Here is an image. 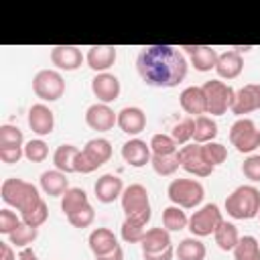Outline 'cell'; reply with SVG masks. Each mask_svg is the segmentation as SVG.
I'll return each mask as SVG.
<instances>
[{"label":"cell","mask_w":260,"mask_h":260,"mask_svg":"<svg viewBox=\"0 0 260 260\" xmlns=\"http://www.w3.org/2000/svg\"><path fill=\"white\" fill-rule=\"evenodd\" d=\"M112 156V144L106 138H91L75 156V173H93Z\"/></svg>","instance_id":"277c9868"},{"label":"cell","mask_w":260,"mask_h":260,"mask_svg":"<svg viewBox=\"0 0 260 260\" xmlns=\"http://www.w3.org/2000/svg\"><path fill=\"white\" fill-rule=\"evenodd\" d=\"M0 197L6 205L16 207L20 213L28 207H32L37 201H41V195L37 191V187L32 183H26L18 177H10L4 179L2 187H0Z\"/></svg>","instance_id":"3957f363"},{"label":"cell","mask_w":260,"mask_h":260,"mask_svg":"<svg viewBox=\"0 0 260 260\" xmlns=\"http://www.w3.org/2000/svg\"><path fill=\"white\" fill-rule=\"evenodd\" d=\"M47 217H49V209H47V203H45L43 199L37 201L32 207H28V209H24V211L20 213V219H22L24 223L32 225V228H41V225L47 221Z\"/></svg>","instance_id":"e575fe53"},{"label":"cell","mask_w":260,"mask_h":260,"mask_svg":"<svg viewBox=\"0 0 260 260\" xmlns=\"http://www.w3.org/2000/svg\"><path fill=\"white\" fill-rule=\"evenodd\" d=\"M162 225L169 232H179L189 225V217L179 205H169L162 209Z\"/></svg>","instance_id":"1f68e13d"},{"label":"cell","mask_w":260,"mask_h":260,"mask_svg":"<svg viewBox=\"0 0 260 260\" xmlns=\"http://www.w3.org/2000/svg\"><path fill=\"white\" fill-rule=\"evenodd\" d=\"M136 69L150 87H175L187 77L185 55L171 45H148L136 57Z\"/></svg>","instance_id":"6da1fadb"},{"label":"cell","mask_w":260,"mask_h":260,"mask_svg":"<svg viewBox=\"0 0 260 260\" xmlns=\"http://www.w3.org/2000/svg\"><path fill=\"white\" fill-rule=\"evenodd\" d=\"M93 193L98 197V201L102 203H114L118 197H122L124 193V183L118 175H112V173H106L102 175L95 185H93Z\"/></svg>","instance_id":"2e32d148"},{"label":"cell","mask_w":260,"mask_h":260,"mask_svg":"<svg viewBox=\"0 0 260 260\" xmlns=\"http://www.w3.org/2000/svg\"><path fill=\"white\" fill-rule=\"evenodd\" d=\"M230 142L238 152H252L260 144V132L250 118H238L230 128Z\"/></svg>","instance_id":"30bf717a"},{"label":"cell","mask_w":260,"mask_h":260,"mask_svg":"<svg viewBox=\"0 0 260 260\" xmlns=\"http://www.w3.org/2000/svg\"><path fill=\"white\" fill-rule=\"evenodd\" d=\"M242 173L246 179L260 183V154H250L242 165Z\"/></svg>","instance_id":"f6af8a7d"},{"label":"cell","mask_w":260,"mask_h":260,"mask_svg":"<svg viewBox=\"0 0 260 260\" xmlns=\"http://www.w3.org/2000/svg\"><path fill=\"white\" fill-rule=\"evenodd\" d=\"M150 165H152L154 173H158V175H162V177L173 175V173L181 167V162H179V156H177V154H171V156H158V154H152Z\"/></svg>","instance_id":"74e56055"},{"label":"cell","mask_w":260,"mask_h":260,"mask_svg":"<svg viewBox=\"0 0 260 260\" xmlns=\"http://www.w3.org/2000/svg\"><path fill=\"white\" fill-rule=\"evenodd\" d=\"M32 91L45 102H55L65 93V79L55 69H41L32 77Z\"/></svg>","instance_id":"ba28073f"},{"label":"cell","mask_w":260,"mask_h":260,"mask_svg":"<svg viewBox=\"0 0 260 260\" xmlns=\"http://www.w3.org/2000/svg\"><path fill=\"white\" fill-rule=\"evenodd\" d=\"M150 150L158 156H171L179 152V144L173 140L171 134H154L150 138Z\"/></svg>","instance_id":"836d02e7"},{"label":"cell","mask_w":260,"mask_h":260,"mask_svg":"<svg viewBox=\"0 0 260 260\" xmlns=\"http://www.w3.org/2000/svg\"><path fill=\"white\" fill-rule=\"evenodd\" d=\"M258 215H260V213H258Z\"/></svg>","instance_id":"f5cc1de1"},{"label":"cell","mask_w":260,"mask_h":260,"mask_svg":"<svg viewBox=\"0 0 260 260\" xmlns=\"http://www.w3.org/2000/svg\"><path fill=\"white\" fill-rule=\"evenodd\" d=\"M18 260H37V254L30 250V248H22L18 252Z\"/></svg>","instance_id":"f907efd6"},{"label":"cell","mask_w":260,"mask_h":260,"mask_svg":"<svg viewBox=\"0 0 260 260\" xmlns=\"http://www.w3.org/2000/svg\"><path fill=\"white\" fill-rule=\"evenodd\" d=\"M140 246H142V254L165 252L167 248H171L169 230H165V228H150V230H146V234H144Z\"/></svg>","instance_id":"d4e9b609"},{"label":"cell","mask_w":260,"mask_h":260,"mask_svg":"<svg viewBox=\"0 0 260 260\" xmlns=\"http://www.w3.org/2000/svg\"><path fill=\"white\" fill-rule=\"evenodd\" d=\"M122 158L130 165V167H144L146 162H150L152 158V150L150 144H146L140 138H130L128 142H124L122 146Z\"/></svg>","instance_id":"44dd1931"},{"label":"cell","mask_w":260,"mask_h":260,"mask_svg":"<svg viewBox=\"0 0 260 260\" xmlns=\"http://www.w3.org/2000/svg\"><path fill=\"white\" fill-rule=\"evenodd\" d=\"M37 236H39V228H32V225H28V223H20L10 236H8V244H14L16 248H26L28 244H32L35 240H37Z\"/></svg>","instance_id":"8d00e7d4"},{"label":"cell","mask_w":260,"mask_h":260,"mask_svg":"<svg viewBox=\"0 0 260 260\" xmlns=\"http://www.w3.org/2000/svg\"><path fill=\"white\" fill-rule=\"evenodd\" d=\"M41 189L51 197H63V193L69 189V181H67L65 173H61L57 169L45 171L41 175Z\"/></svg>","instance_id":"484cf974"},{"label":"cell","mask_w":260,"mask_h":260,"mask_svg":"<svg viewBox=\"0 0 260 260\" xmlns=\"http://www.w3.org/2000/svg\"><path fill=\"white\" fill-rule=\"evenodd\" d=\"M85 205H89V199H87V193L79 187H69L61 197V209L65 215H71V213L83 209Z\"/></svg>","instance_id":"83f0119b"},{"label":"cell","mask_w":260,"mask_h":260,"mask_svg":"<svg viewBox=\"0 0 260 260\" xmlns=\"http://www.w3.org/2000/svg\"><path fill=\"white\" fill-rule=\"evenodd\" d=\"M256 110H260V85L258 83H248V85H244L236 91L232 112L236 116H244V114H250V112H256Z\"/></svg>","instance_id":"5bb4252c"},{"label":"cell","mask_w":260,"mask_h":260,"mask_svg":"<svg viewBox=\"0 0 260 260\" xmlns=\"http://www.w3.org/2000/svg\"><path fill=\"white\" fill-rule=\"evenodd\" d=\"M179 102H181V108L187 112V114H193V116H203L207 114V104H205V93L201 87L197 85H191V87H185L179 95Z\"/></svg>","instance_id":"603a6c76"},{"label":"cell","mask_w":260,"mask_h":260,"mask_svg":"<svg viewBox=\"0 0 260 260\" xmlns=\"http://www.w3.org/2000/svg\"><path fill=\"white\" fill-rule=\"evenodd\" d=\"M24 156L30 160V162H43L47 156H49V146L45 140L41 138H35V140H28L24 144Z\"/></svg>","instance_id":"ab89813d"},{"label":"cell","mask_w":260,"mask_h":260,"mask_svg":"<svg viewBox=\"0 0 260 260\" xmlns=\"http://www.w3.org/2000/svg\"><path fill=\"white\" fill-rule=\"evenodd\" d=\"M93 219H95V211H93L91 205H85L83 209H79V211L67 215V221H69L73 228H79V230L89 228V225L93 223Z\"/></svg>","instance_id":"7bdbcfd3"},{"label":"cell","mask_w":260,"mask_h":260,"mask_svg":"<svg viewBox=\"0 0 260 260\" xmlns=\"http://www.w3.org/2000/svg\"><path fill=\"white\" fill-rule=\"evenodd\" d=\"M244 69V59L238 51H225L217 57V63H215V71L219 77L223 79H234L242 73Z\"/></svg>","instance_id":"cb8c5ba5"},{"label":"cell","mask_w":260,"mask_h":260,"mask_svg":"<svg viewBox=\"0 0 260 260\" xmlns=\"http://www.w3.org/2000/svg\"><path fill=\"white\" fill-rule=\"evenodd\" d=\"M118 126L122 132L136 136L146 128V114L136 106H126L118 112Z\"/></svg>","instance_id":"ffe728a7"},{"label":"cell","mask_w":260,"mask_h":260,"mask_svg":"<svg viewBox=\"0 0 260 260\" xmlns=\"http://www.w3.org/2000/svg\"><path fill=\"white\" fill-rule=\"evenodd\" d=\"M120 199H122V209H124L126 217L138 219V221H144V223L150 221L152 211H150V199H148L146 187H142L138 183L128 185Z\"/></svg>","instance_id":"8992f818"},{"label":"cell","mask_w":260,"mask_h":260,"mask_svg":"<svg viewBox=\"0 0 260 260\" xmlns=\"http://www.w3.org/2000/svg\"><path fill=\"white\" fill-rule=\"evenodd\" d=\"M116 55H118L116 47H112V45H93V47H89L85 61L95 73H106L114 65Z\"/></svg>","instance_id":"d6986e66"},{"label":"cell","mask_w":260,"mask_h":260,"mask_svg":"<svg viewBox=\"0 0 260 260\" xmlns=\"http://www.w3.org/2000/svg\"><path fill=\"white\" fill-rule=\"evenodd\" d=\"M28 126H30V130H32L35 134H39V136L51 134L53 128H55V116H53L51 108L45 106V104H35V106H30V110H28Z\"/></svg>","instance_id":"ac0fdd59"},{"label":"cell","mask_w":260,"mask_h":260,"mask_svg":"<svg viewBox=\"0 0 260 260\" xmlns=\"http://www.w3.org/2000/svg\"><path fill=\"white\" fill-rule=\"evenodd\" d=\"M201 146H203V154H205L207 162L213 165V167L221 165L228 158V148L219 142H207V144H201Z\"/></svg>","instance_id":"b9f144b4"},{"label":"cell","mask_w":260,"mask_h":260,"mask_svg":"<svg viewBox=\"0 0 260 260\" xmlns=\"http://www.w3.org/2000/svg\"><path fill=\"white\" fill-rule=\"evenodd\" d=\"M51 61L63 71H75L83 63V55L75 45H57L51 49Z\"/></svg>","instance_id":"e0dca14e"},{"label":"cell","mask_w":260,"mask_h":260,"mask_svg":"<svg viewBox=\"0 0 260 260\" xmlns=\"http://www.w3.org/2000/svg\"><path fill=\"white\" fill-rule=\"evenodd\" d=\"M173 256H175L173 246H171V248H167L165 252H156V254H142V258H144V260H173Z\"/></svg>","instance_id":"7dc6e473"},{"label":"cell","mask_w":260,"mask_h":260,"mask_svg":"<svg viewBox=\"0 0 260 260\" xmlns=\"http://www.w3.org/2000/svg\"><path fill=\"white\" fill-rule=\"evenodd\" d=\"M193 130H195V120L193 118H185V120H181V122H177L173 126L171 136H173V140L177 144H187L193 138Z\"/></svg>","instance_id":"60d3db41"},{"label":"cell","mask_w":260,"mask_h":260,"mask_svg":"<svg viewBox=\"0 0 260 260\" xmlns=\"http://www.w3.org/2000/svg\"><path fill=\"white\" fill-rule=\"evenodd\" d=\"M177 156H179L181 167H183L187 173L195 175V177H209V175L213 173V169H215L213 165L207 162V158H205V154H203V146L197 144V142L185 144V146L177 152Z\"/></svg>","instance_id":"8fae6325"},{"label":"cell","mask_w":260,"mask_h":260,"mask_svg":"<svg viewBox=\"0 0 260 260\" xmlns=\"http://www.w3.org/2000/svg\"><path fill=\"white\" fill-rule=\"evenodd\" d=\"M24 156V146H14V148H0V160L6 165H14Z\"/></svg>","instance_id":"bcb514c9"},{"label":"cell","mask_w":260,"mask_h":260,"mask_svg":"<svg viewBox=\"0 0 260 260\" xmlns=\"http://www.w3.org/2000/svg\"><path fill=\"white\" fill-rule=\"evenodd\" d=\"M79 148L73 146V144H61L57 146L55 154H53V165L57 171L69 175V173H75V156H77Z\"/></svg>","instance_id":"4316f807"},{"label":"cell","mask_w":260,"mask_h":260,"mask_svg":"<svg viewBox=\"0 0 260 260\" xmlns=\"http://www.w3.org/2000/svg\"><path fill=\"white\" fill-rule=\"evenodd\" d=\"M175 254H177L179 260H203L207 250H205V244L193 236V238L181 240L177 250H175Z\"/></svg>","instance_id":"f1b7e54d"},{"label":"cell","mask_w":260,"mask_h":260,"mask_svg":"<svg viewBox=\"0 0 260 260\" xmlns=\"http://www.w3.org/2000/svg\"><path fill=\"white\" fill-rule=\"evenodd\" d=\"M20 223H22V219L16 217L14 211H10V209H0V234L10 236Z\"/></svg>","instance_id":"ee69618b"},{"label":"cell","mask_w":260,"mask_h":260,"mask_svg":"<svg viewBox=\"0 0 260 260\" xmlns=\"http://www.w3.org/2000/svg\"><path fill=\"white\" fill-rule=\"evenodd\" d=\"M258 132H260V130H258ZM258 148H260V144H258Z\"/></svg>","instance_id":"816d5d0a"},{"label":"cell","mask_w":260,"mask_h":260,"mask_svg":"<svg viewBox=\"0 0 260 260\" xmlns=\"http://www.w3.org/2000/svg\"><path fill=\"white\" fill-rule=\"evenodd\" d=\"M87 244H89V250L93 252L95 258L98 256H104V254H108V252H112V250H116L120 246L118 240H116V236H114V232L108 230V228H95L89 234Z\"/></svg>","instance_id":"7402d4cb"},{"label":"cell","mask_w":260,"mask_h":260,"mask_svg":"<svg viewBox=\"0 0 260 260\" xmlns=\"http://www.w3.org/2000/svg\"><path fill=\"white\" fill-rule=\"evenodd\" d=\"M0 260H16L10 244H6V242H0Z\"/></svg>","instance_id":"681fc988"},{"label":"cell","mask_w":260,"mask_h":260,"mask_svg":"<svg viewBox=\"0 0 260 260\" xmlns=\"http://www.w3.org/2000/svg\"><path fill=\"white\" fill-rule=\"evenodd\" d=\"M181 49H185V53L189 55V63L197 71L205 73V71L215 69V63H217L219 55H217V51L213 47H209V45H185Z\"/></svg>","instance_id":"9a60e30c"},{"label":"cell","mask_w":260,"mask_h":260,"mask_svg":"<svg viewBox=\"0 0 260 260\" xmlns=\"http://www.w3.org/2000/svg\"><path fill=\"white\" fill-rule=\"evenodd\" d=\"M22 130L10 124L0 126V148H14V146H22Z\"/></svg>","instance_id":"f35d334b"},{"label":"cell","mask_w":260,"mask_h":260,"mask_svg":"<svg viewBox=\"0 0 260 260\" xmlns=\"http://www.w3.org/2000/svg\"><path fill=\"white\" fill-rule=\"evenodd\" d=\"M217 136V124L209 116H197L195 118V130H193V140L197 144H207L213 142Z\"/></svg>","instance_id":"4dcf8cb0"},{"label":"cell","mask_w":260,"mask_h":260,"mask_svg":"<svg viewBox=\"0 0 260 260\" xmlns=\"http://www.w3.org/2000/svg\"><path fill=\"white\" fill-rule=\"evenodd\" d=\"M85 124L91 130L98 132H108L114 128V124H118V114H114V110L108 104H91L85 112Z\"/></svg>","instance_id":"7c38bea8"},{"label":"cell","mask_w":260,"mask_h":260,"mask_svg":"<svg viewBox=\"0 0 260 260\" xmlns=\"http://www.w3.org/2000/svg\"><path fill=\"white\" fill-rule=\"evenodd\" d=\"M91 91L100 104H110L120 95V79L112 73H98L91 79Z\"/></svg>","instance_id":"4fadbf2b"},{"label":"cell","mask_w":260,"mask_h":260,"mask_svg":"<svg viewBox=\"0 0 260 260\" xmlns=\"http://www.w3.org/2000/svg\"><path fill=\"white\" fill-rule=\"evenodd\" d=\"M146 234V223L138 221V219H130L126 217L122 223V240L128 244H140L142 238Z\"/></svg>","instance_id":"d590c367"},{"label":"cell","mask_w":260,"mask_h":260,"mask_svg":"<svg viewBox=\"0 0 260 260\" xmlns=\"http://www.w3.org/2000/svg\"><path fill=\"white\" fill-rule=\"evenodd\" d=\"M225 211L234 219H252L260 213V191L252 185H240L225 199Z\"/></svg>","instance_id":"7a4b0ae2"},{"label":"cell","mask_w":260,"mask_h":260,"mask_svg":"<svg viewBox=\"0 0 260 260\" xmlns=\"http://www.w3.org/2000/svg\"><path fill=\"white\" fill-rule=\"evenodd\" d=\"M221 221H223V215H221L219 207L215 203H207L189 217L187 228L195 238H205V236H211Z\"/></svg>","instance_id":"9c48e42d"},{"label":"cell","mask_w":260,"mask_h":260,"mask_svg":"<svg viewBox=\"0 0 260 260\" xmlns=\"http://www.w3.org/2000/svg\"><path fill=\"white\" fill-rule=\"evenodd\" d=\"M213 238H215V244L223 250V252H234V248H236V244L240 242V236H238V228L234 225V223H230V221H221L219 225H217V230L213 232Z\"/></svg>","instance_id":"f546056e"},{"label":"cell","mask_w":260,"mask_h":260,"mask_svg":"<svg viewBox=\"0 0 260 260\" xmlns=\"http://www.w3.org/2000/svg\"><path fill=\"white\" fill-rule=\"evenodd\" d=\"M167 195L173 201V205H179L183 209H193L203 201L205 189L195 179H173L167 187Z\"/></svg>","instance_id":"5b68a950"},{"label":"cell","mask_w":260,"mask_h":260,"mask_svg":"<svg viewBox=\"0 0 260 260\" xmlns=\"http://www.w3.org/2000/svg\"><path fill=\"white\" fill-rule=\"evenodd\" d=\"M234 260H260V244L254 236H244L234 248Z\"/></svg>","instance_id":"d6a6232c"},{"label":"cell","mask_w":260,"mask_h":260,"mask_svg":"<svg viewBox=\"0 0 260 260\" xmlns=\"http://www.w3.org/2000/svg\"><path fill=\"white\" fill-rule=\"evenodd\" d=\"M203 93H205V104H207V114L211 116H221L225 114L228 110H232L234 106V98H236V91L219 81V79H209L201 85Z\"/></svg>","instance_id":"52a82bcc"},{"label":"cell","mask_w":260,"mask_h":260,"mask_svg":"<svg viewBox=\"0 0 260 260\" xmlns=\"http://www.w3.org/2000/svg\"><path fill=\"white\" fill-rule=\"evenodd\" d=\"M95 260H124V250H122V246H118L116 250H112L104 256H98Z\"/></svg>","instance_id":"c3c4849f"}]
</instances>
